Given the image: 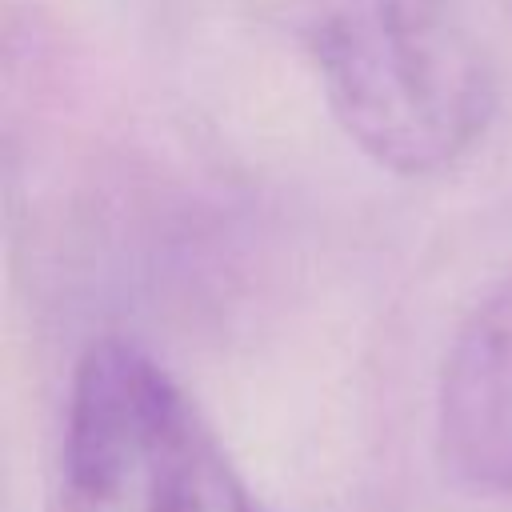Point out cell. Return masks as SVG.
I'll list each match as a JSON object with an SVG mask.
<instances>
[{
	"label": "cell",
	"instance_id": "6da1fadb",
	"mask_svg": "<svg viewBox=\"0 0 512 512\" xmlns=\"http://www.w3.org/2000/svg\"><path fill=\"white\" fill-rule=\"evenodd\" d=\"M308 52L344 136L396 176L460 164L492 124V56L456 0H328Z\"/></svg>",
	"mask_w": 512,
	"mask_h": 512
},
{
	"label": "cell",
	"instance_id": "7a4b0ae2",
	"mask_svg": "<svg viewBox=\"0 0 512 512\" xmlns=\"http://www.w3.org/2000/svg\"><path fill=\"white\" fill-rule=\"evenodd\" d=\"M60 512H264L172 372L96 340L68 388Z\"/></svg>",
	"mask_w": 512,
	"mask_h": 512
},
{
	"label": "cell",
	"instance_id": "3957f363",
	"mask_svg": "<svg viewBox=\"0 0 512 512\" xmlns=\"http://www.w3.org/2000/svg\"><path fill=\"white\" fill-rule=\"evenodd\" d=\"M436 432L460 480L512 492V272L472 308L444 356Z\"/></svg>",
	"mask_w": 512,
	"mask_h": 512
}]
</instances>
